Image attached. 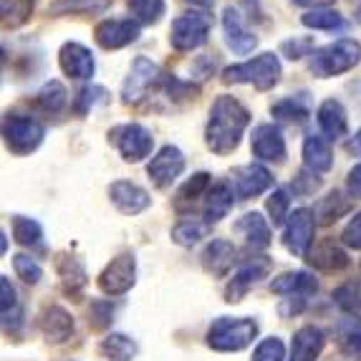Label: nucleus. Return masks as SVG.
<instances>
[{"label":"nucleus","instance_id":"obj_27","mask_svg":"<svg viewBox=\"0 0 361 361\" xmlns=\"http://www.w3.org/2000/svg\"><path fill=\"white\" fill-rule=\"evenodd\" d=\"M319 127L329 139H341L349 132V119H346V109L336 99H326L319 109Z\"/></svg>","mask_w":361,"mask_h":361},{"label":"nucleus","instance_id":"obj_24","mask_svg":"<svg viewBox=\"0 0 361 361\" xmlns=\"http://www.w3.org/2000/svg\"><path fill=\"white\" fill-rule=\"evenodd\" d=\"M233 197H235V187L230 185V182H225V180L215 182L205 197V207H202L205 223H210V225L220 223V220L233 210V202H235Z\"/></svg>","mask_w":361,"mask_h":361},{"label":"nucleus","instance_id":"obj_48","mask_svg":"<svg viewBox=\"0 0 361 361\" xmlns=\"http://www.w3.org/2000/svg\"><path fill=\"white\" fill-rule=\"evenodd\" d=\"M341 240L349 247H354V250H361V210L356 212V215L349 220V225L343 228Z\"/></svg>","mask_w":361,"mask_h":361},{"label":"nucleus","instance_id":"obj_39","mask_svg":"<svg viewBox=\"0 0 361 361\" xmlns=\"http://www.w3.org/2000/svg\"><path fill=\"white\" fill-rule=\"evenodd\" d=\"M0 290H3V326L6 331H16L20 326V306L16 298V288L6 276L0 278Z\"/></svg>","mask_w":361,"mask_h":361},{"label":"nucleus","instance_id":"obj_15","mask_svg":"<svg viewBox=\"0 0 361 361\" xmlns=\"http://www.w3.org/2000/svg\"><path fill=\"white\" fill-rule=\"evenodd\" d=\"M59 63L61 71L71 78H78V81H86L97 71L94 54L86 46H81V43H63L59 51Z\"/></svg>","mask_w":361,"mask_h":361},{"label":"nucleus","instance_id":"obj_36","mask_svg":"<svg viewBox=\"0 0 361 361\" xmlns=\"http://www.w3.org/2000/svg\"><path fill=\"white\" fill-rule=\"evenodd\" d=\"M129 11H132L134 20L142 25H154L162 20L167 3L164 0H129Z\"/></svg>","mask_w":361,"mask_h":361},{"label":"nucleus","instance_id":"obj_33","mask_svg":"<svg viewBox=\"0 0 361 361\" xmlns=\"http://www.w3.org/2000/svg\"><path fill=\"white\" fill-rule=\"evenodd\" d=\"M99 351L109 361H132L137 356V343L129 336H124V334H111V336H106L102 341Z\"/></svg>","mask_w":361,"mask_h":361},{"label":"nucleus","instance_id":"obj_28","mask_svg":"<svg viewBox=\"0 0 361 361\" xmlns=\"http://www.w3.org/2000/svg\"><path fill=\"white\" fill-rule=\"evenodd\" d=\"M303 164H306V169H311V172H329V169H331L334 152L324 137L311 134V137L303 142Z\"/></svg>","mask_w":361,"mask_h":361},{"label":"nucleus","instance_id":"obj_32","mask_svg":"<svg viewBox=\"0 0 361 361\" xmlns=\"http://www.w3.org/2000/svg\"><path fill=\"white\" fill-rule=\"evenodd\" d=\"M36 8V0H0V13H3V28H20L30 20Z\"/></svg>","mask_w":361,"mask_h":361},{"label":"nucleus","instance_id":"obj_9","mask_svg":"<svg viewBox=\"0 0 361 361\" xmlns=\"http://www.w3.org/2000/svg\"><path fill=\"white\" fill-rule=\"evenodd\" d=\"M137 281V260L132 253L116 255L99 276V288L106 295H121L127 293Z\"/></svg>","mask_w":361,"mask_h":361},{"label":"nucleus","instance_id":"obj_16","mask_svg":"<svg viewBox=\"0 0 361 361\" xmlns=\"http://www.w3.org/2000/svg\"><path fill=\"white\" fill-rule=\"evenodd\" d=\"M268 271H271V260L268 258H250L247 263H243L240 268H238V273L233 276V283L225 290V301L238 303L243 295L247 293L250 286H255L260 278L268 276Z\"/></svg>","mask_w":361,"mask_h":361},{"label":"nucleus","instance_id":"obj_10","mask_svg":"<svg viewBox=\"0 0 361 361\" xmlns=\"http://www.w3.org/2000/svg\"><path fill=\"white\" fill-rule=\"evenodd\" d=\"M313 212L308 207H298L288 215V223H286L283 233V245L288 247V253L293 255H308L313 245Z\"/></svg>","mask_w":361,"mask_h":361},{"label":"nucleus","instance_id":"obj_17","mask_svg":"<svg viewBox=\"0 0 361 361\" xmlns=\"http://www.w3.org/2000/svg\"><path fill=\"white\" fill-rule=\"evenodd\" d=\"M223 33H225L228 49L238 56L253 54V49L258 46V38L245 28L240 13L235 11V8H225L223 11Z\"/></svg>","mask_w":361,"mask_h":361},{"label":"nucleus","instance_id":"obj_53","mask_svg":"<svg viewBox=\"0 0 361 361\" xmlns=\"http://www.w3.org/2000/svg\"><path fill=\"white\" fill-rule=\"evenodd\" d=\"M349 149L354 152V154H359L361 157V129L356 132V137L351 139V145H349Z\"/></svg>","mask_w":361,"mask_h":361},{"label":"nucleus","instance_id":"obj_3","mask_svg":"<svg viewBox=\"0 0 361 361\" xmlns=\"http://www.w3.org/2000/svg\"><path fill=\"white\" fill-rule=\"evenodd\" d=\"M281 78V61L273 54H260L253 61L235 63L223 71L225 84H250L258 91H268L278 84Z\"/></svg>","mask_w":361,"mask_h":361},{"label":"nucleus","instance_id":"obj_22","mask_svg":"<svg viewBox=\"0 0 361 361\" xmlns=\"http://www.w3.org/2000/svg\"><path fill=\"white\" fill-rule=\"evenodd\" d=\"M306 260L313 268H319V271H324V273L343 271V268L349 265V255L343 253L334 240H321L319 245H313L311 250H308Z\"/></svg>","mask_w":361,"mask_h":361},{"label":"nucleus","instance_id":"obj_44","mask_svg":"<svg viewBox=\"0 0 361 361\" xmlns=\"http://www.w3.org/2000/svg\"><path fill=\"white\" fill-rule=\"evenodd\" d=\"M290 197L286 190H276V192L268 197V215H271L273 225H283L286 217H288Z\"/></svg>","mask_w":361,"mask_h":361},{"label":"nucleus","instance_id":"obj_34","mask_svg":"<svg viewBox=\"0 0 361 361\" xmlns=\"http://www.w3.org/2000/svg\"><path fill=\"white\" fill-rule=\"evenodd\" d=\"M301 23L313 30H343L346 28L343 16L336 11H331V8H316V11H308L301 18Z\"/></svg>","mask_w":361,"mask_h":361},{"label":"nucleus","instance_id":"obj_47","mask_svg":"<svg viewBox=\"0 0 361 361\" xmlns=\"http://www.w3.org/2000/svg\"><path fill=\"white\" fill-rule=\"evenodd\" d=\"M281 54L290 61H298L303 56H311L313 54V41L311 38H290V41L281 43Z\"/></svg>","mask_w":361,"mask_h":361},{"label":"nucleus","instance_id":"obj_45","mask_svg":"<svg viewBox=\"0 0 361 361\" xmlns=\"http://www.w3.org/2000/svg\"><path fill=\"white\" fill-rule=\"evenodd\" d=\"M111 316H114V306L109 301H91L89 326L94 331H104V329L111 324Z\"/></svg>","mask_w":361,"mask_h":361},{"label":"nucleus","instance_id":"obj_21","mask_svg":"<svg viewBox=\"0 0 361 361\" xmlns=\"http://www.w3.org/2000/svg\"><path fill=\"white\" fill-rule=\"evenodd\" d=\"M326 336L316 326H303L298 329L290 343V361H316L324 351Z\"/></svg>","mask_w":361,"mask_h":361},{"label":"nucleus","instance_id":"obj_35","mask_svg":"<svg viewBox=\"0 0 361 361\" xmlns=\"http://www.w3.org/2000/svg\"><path fill=\"white\" fill-rule=\"evenodd\" d=\"M207 228H210V223H205V220H197V217H185V220H180V223L175 225V230H172V238H175V243H180V245L192 247L195 243H200V238H205Z\"/></svg>","mask_w":361,"mask_h":361},{"label":"nucleus","instance_id":"obj_46","mask_svg":"<svg viewBox=\"0 0 361 361\" xmlns=\"http://www.w3.org/2000/svg\"><path fill=\"white\" fill-rule=\"evenodd\" d=\"M104 97H106V91L102 86H86V89H81V94L76 99V111L78 114H89L99 102H104Z\"/></svg>","mask_w":361,"mask_h":361},{"label":"nucleus","instance_id":"obj_42","mask_svg":"<svg viewBox=\"0 0 361 361\" xmlns=\"http://www.w3.org/2000/svg\"><path fill=\"white\" fill-rule=\"evenodd\" d=\"M13 268H16V273H18L20 281L28 283V286H36L43 276V268L38 265V260L30 258V255H23V253L13 258Z\"/></svg>","mask_w":361,"mask_h":361},{"label":"nucleus","instance_id":"obj_25","mask_svg":"<svg viewBox=\"0 0 361 361\" xmlns=\"http://www.w3.org/2000/svg\"><path fill=\"white\" fill-rule=\"evenodd\" d=\"M56 271H59L61 278V286L66 290L68 295L78 298L81 290L86 288V268L84 263L76 258V255H68V253H61L56 258Z\"/></svg>","mask_w":361,"mask_h":361},{"label":"nucleus","instance_id":"obj_6","mask_svg":"<svg viewBox=\"0 0 361 361\" xmlns=\"http://www.w3.org/2000/svg\"><path fill=\"white\" fill-rule=\"evenodd\" d=\"M210 25H212V20L207 13H185V16H177V18L172 20V28H169L172 49L180 51V54L197 51L200 46L207 41Z\"/></svg>","mask_w":361,"mask_h":361},{"label":"nucleus","instance_id":"obj_31","mask_svg":"<svg viewBox=\"0 0 361 361\" xmlns=\"http://www.w3.org/2000/svg\"><path fill=\"white\" fill-rule=\"evenodd\" d=\"M306 94H298V97H288V99H281V102L273 104V116L281 121H288V124H301V121L308 119L311 114V109H308Z\"/></svg>","mask_w":361,"mask_h":361},{"label":"nucleus","instance_id":"obj_51","mask_svg":"<svg viewBox=\"0 0 361 361\" xmlns=\"http://www.w3.org/2000/svg\"><path fill=\"white\" fill-rule=\"evenodd\" d=\"M343 354L351 356L354 361H361V334H351L343 341Z\"/></svg>","mask_w":361,"mask_h":361},{"label":"nucleus","instance_id":"obj_7","mask_svg":"<svg viewBox=\"0 0 361 361\" xmlns=\"http://www.w3.org/2000/svg\"><path fill=\"white\" fill-rule=\"evenodd\" d=\"M162 78H164V73L159 71V66L152 63L147 56L134 59L132 71H129L127 81L121 86V99H124V104H132V106L134 104H142L149 97V91L162 86Z\"/></svg>","mask_w":361,"mask_h":361},{"label":"nucleus","instance_id":"obj_19","mask_svg":"<svg viewBox=\"0 0 361 361\" xmlns=\"http://www.w3.org/2000/svg\"><path fill=\"white\" fill-rule=\"evenodd\" d=\"M233 233L240 235L247 247L253 250H265L271 245V225L260 212H245V215L233 225Z\"/></svg>","mask_w":361,"mask_h":361},{"label":"nucleus","instance_id":"obj_5","mask_svg":"<svg viewBox=\"0 0 361 361\" xmlns=\"http://www.w3.org/2000/svg\"><path fill=\"white\" fill-rule=\"evenodd\" d=\"M258 334V324L253 319H223L212 321L210 331H207V343L215 351H240L247 343H253Z\"/></svg>","mask_w":361,"mask_h":361},{"label":"nucleus","instance_id":"obj_11","mask_svg":"<svg viewBox=\"0 0 361 361\" xmlns=\"http://www.w3.org/2000/svg\"><path fill=\"white\" fill-rule=\"evenodd\" d=\"M182 169H185V157H182V152L177 149V147L167 145L157 152V157H152V162L147 164V175H149V180L154 182L159 190H167V187L182 175Z\"/></svg>","mask_w":361,"mask_h":361},{"label":"nucleus","instance_id":"obj_26","mask_svg":"<svg viewBox=\"0 0 361 361\" xmlns=\"http://www.w3.org/2000/svg\"><path fill=\"white\" fill-rule=\"evenodd\" d=\"M233 263H235V245L228 240H212L205 247V253H202V268L215 278L228 276Z\"/></svg>","mask_w":361,"mask_h":361},{"label":"nucleus","instance_id":"obj_23","mask_svg":"<svg viewBox=\"0 0 361 361\" xmlns=\"http://www.w3.org/2000/svg\"><path fill=\"white\" fill-rule=\"evenodd\" d=\"M38 324H41L43 336L49 338V341H54V343L66 341V338L73 334V319H71V313H68L66 308H61V306L43 308Z\"/></svg>","mask_w":361,"mask_h":361},{"label":"nucleus","instance_id":"obj_20","mask_svg":"<svg viewBox=\"0 0 361 361\" xmlns=\"http://www.w3.org/2000/svg\"><path fill=\"white\" fill-rule=\"evenodd\" d=\"M271 290L278 295H290V298H303L313 295L319 290V281L306 271H290L271 281Z\"/></svg>","mask_w":361,"mask_h":361},{"label":"nucleus","instance_id":"obj_29","mask_svg":"<svg viewBox=\"0 0 361 361\" xmlns=\"http://www.w3.org/2000/svg\"><path fill=\"white\" fill-rule=\"evenodd\" d=\"M210 187H212V177L207 175V172H197V175H192L185 185L180 187V192H177V197H175V207L180 212L192 210L195 202H197L200 197H207Z\"/></svg>","mask_w":361,"mask_h":361},{"label":"nucleus","instance_id":"obj_14","mask_svg":"<svg viewBox=\"0 0 361 361\" xmlns=\"http://www.w3.org/2000/svg\"><path fill=\"white\" fill-rule=\"evenodd\" d=\"M273 177L263 164H243L233 172V187L235 195L240 200H250L263 195L265 190H271Z\"/></svg>","mask_w":361,"mask_h":361},{"label":"nucleus","instance_id":"obj_30","mask_svg":"<svg viewBox=\"0 0 361 361\" xmlns=\"http://www.w3.org/2000/svg\"><path fill=\"white\" fill-rule=\"evenodd\" d=\"M351 210L349 197H343V192L334 190L326 197H321V202L316 205V217H319V225H331L336 223L338 217H343Z\"/></svg>","mask_w":361,"mask_h":361},{"label":"nucleus","instance_id":"obj_12","mask_svg":"<svg viewBox=\"0 0 361 361\" xmlns=\"http://www.w3.org/2000/svg\"><path fill=\"white\" fill-rule=\"evenodd\" d=\"M250 149L263 162H273V164L286 162V139L281 134V129L273 127V124H258L253 129Z\"/></svg>","mask_w":361,"mask_h":361},{"label":"nucleus","instance_id":"obj_52","mask_svg":"<svg viewBox=\"0 0 361 361\" xmlns=\"http://www.w3.org/2000/svg\"><path fill=\"white\" fill-rule=\"evenodd\" d=\"M295 6H303V8H313V11H316V8H326V6H331L334 0H293Z\"/></svg>","mask_w":361,"mask_h":361},{"label":"nucleus","instance_id":"obj_55","mask_svg":"<svg viewBox=\"0 0 361 361\" xmlns=\"http://www.w3.org/2000/svg\"><path fill=\"white\" fill-rule=\"evenodd\" d=\"M351 3H356V16H359V20H361V0H351Z\"/></svg>","mask_w":361,"mask_h":361},{"label":"nucleus","instance_id":"obj_8","mask_svg":"<svg viewBox=\"0 0 361 361\" xmlns=\"http://www.w3.org/2000/svg\"><path fill=\"white\" fill-rule=\"evenodd\" d=\"M109 137L127 162H142L145 157L152 154V147H154V137L142 124H121L111 129Z\"/></svg>","mask_w":361,"mask_h":361},{"label":"nucleus","instance_id":"obj_18","mask_svg":"<svg viewBox=\"0 0 361 361\" xmlns=\"http://www.w3.org/2000/svg\"><path fill=\"white\" fill-rule=\"evenodd\" d=\"M109 197H111V202H114L124 215H139V212H145L152 202L147 190H142L139 185L127 182V180L111 182V187H109Z\"/></svg>","mask_w":361,"mask_h":361},{"label":"nucleus","instance_id":"obj_40","mask_svg":"<svg viewBox=\"0 0 361 361\" xmlns=\"http://www.w3.org/2000/svg\"><path fill=\"white\" fill-rule=\"evenodd\" d=\"M13 235H16V240L25 247H33L41 243L43 238V230L36 220H30V217H23V215H16L13 217Z\"/></svg>","mask_w":361,"mask_h":361},{"label":"nucleus","instance_id":"obj_13","mask_svg":"<svg viewBox=\"0 0 361 361\" xmlns=\"http://www.w3.org/2000/svg\"><path fill=\"white\" fill-rule=\"evenodd\" d=\"M139 25L137 20H102L94 30V38L102 49L106 51H116L124 49L129 43H134L139 38Z\"/></svg>","mask_w":361,"mask_h":361},{"label":"nucleus","instance_id":"obj_4","mask_svg":"<svg viewBox=\"0 0 361 361\" xmlns=\"http://www.w3.org/2000/svg\"><path fill=\"white\" fill-rule=\"evenodd\" d=\"M43 137H46V129L38 119H33L30 114H18V111H8L6 119H3V139H6V147L13 154H30L41 147Z\"/></svg>","mask_w":361,"mask_h":361},{"label":"nucleus","instance_id":"obj_43","mask_svg":"<svg viewBox=\"0 0 361 361\" xmlns=\"http://www.w3.org/2000/svg\"><path fill=\"white\" fill-rule=\"evenodd\" d=\"M283 359H286V346L276 336L263 338L253 351V361H283Z\"/></svg>","mask_w":361,"mask_h":361},{"label":"nucleus","instance_id":"obj_41","mask_svg":"<svg viewBox=\"0 0 361 361\" xmlns=\"http://www.w3.org/2000/svg\"><path fill=\"white\" fill-rule=\"evenodd\" d=\"M109 6V0H54L49 13L66 16V13H102Z\"/></svg>","mask_w":361,"mask_h":361},{"label":"nucleus","instance_id":"obj_49","mask_svg":"<svg viewBox=\"0 0 361 361\" xmlns=\"http://www.w3.org/2000/svg\"><path fill=\"white\" fill-rule=\"evenodd\" d=\"M319 185H321V180L316 177V172H311V169H303V172H298V177H295V182H293V192H298V195H313L316 190H319Z\"/></svg>","mask_w":361,"mask_h":361},{"label":"nucleus","instance_id":"obj_38","mask_svg":"<svg viewBox=\"0 0 361 361\" xmlns=\"http://www.w3.org/2000/svg\"><path fill=\"white\" fill-rule=\"evenodd\" d=\"M66 104H68V94L61 81H49V84L38 91V106L46 114H59V111H63Z\"/></svg>","mask_w":361,"mask_h":361},{"label":"nucleus","instance_id":"obj_1","mask_svg":"<svg viewBox=\"0 0 361 361\" xmlns=\"http://www.w3.org/2000/svg\"><path fill=\"white\" fill-rule=\"evenodd\" d=\"M250 124V111L233 97H217L212 102L210 119H207L205 142L215 154L225 157L238 149L243 134Z\"/></svg>","mask_w":361,"mask_h":361},{"label":"nucleus","instance_id":"obj_37","mask_svg":"<svg viewBox=\"0 0 361 361\" xmlns=\"http://www.w3.org/2000/svg\"><path fill=\"white\" fill-rule=\"evenodd\" d=\"M334 303L341 308L346 316H354V319H361V286L359 283H343L334 290Z\"/></svg>","mask_w":361,"mask_h":361},{"label":"nucleus","instance_id":"obj_54","mask_svg":"<svg viewBox=\"0 0 361 361\" xmlns=\"http://www.w3.org/2000/svg\"><path fill=\"white\" fill-rule=\"evenodd\" d=\"M182 3H187V6H192V8H210L215 0H182Z\"/></svg>","mask_w":361,"mask_h":361},{"label":"nucleus","instance_id":"obj_50","mask_svg":"<svg viewBox=\"0 0 361 361\" xmlns=\"http://www.w3.org/2000/svg\"><path fill=\"white\" fill-rule=\"evenodd\" d=\"M346 187H349V195L354 200H361V162L356 167H351L349 177H346Z\"/></svg>","mask_w":361,"mask_h":361},{"label":"nucleus","instance_id":"obj_2","mask_svg":"<svg viewBox=\"0 0 361 361\" xmlns=\"http://www.w3.org/2000/svg\"><path fill=\"white\" fill-rule=\"evenodd\" d=\"M361 61V43L354 38H341L336 43H329L324 49H316L311 54L308 66L316 76L329 78L338 76V73H346Z\"/></svg>","mask_w":361,"mask_h":361}]
</instances>
